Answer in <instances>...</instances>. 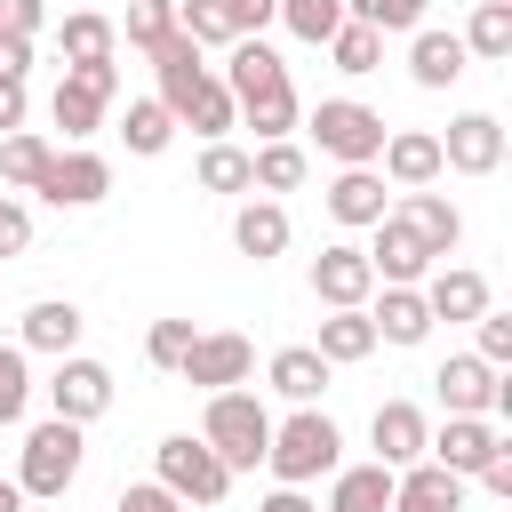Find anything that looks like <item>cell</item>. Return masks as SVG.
<instances>
[{"label":"cell","instance_id":"cell-14","mask_svg":"<svg viewBox=\"0 0 512 512\" xmlns=\"http://www.w3.org/2000/svg\"><path fill=\"white\" fill-rule=\"evenodd\" d=\"M368 232H376V240L360 248V256H368V272H376L384 288H424V272H432V248H424V240H416L400 216H384V224H368Z\"/></svg>","mask_w":512,"mask_h":512},{"label":"cell","instance_id":"cell-18","mask_svg":"<svg viewBox=\"0 0 512 512\" xmlns=\"http://www.w3.org/2000/svg\"><path fill=\"white\" fill-rule=\"evenodd\" d=\"M320 200H328V216H336L344 232H368V224H384V216H392V200H384V176H376V168H336V184H328Z\"/></svg>","mask_w":512,"mask_h":512},{"label":"cell","instance_id":"cell-20","mask_svg":"<svg viewBox=\"0 0 512 512\" xmlns=\"http://www.w3.org/2000/svg\"><path fill=\"white\" fill-rule=\"evenodd\" d=\"M416 296H424L432 320H480V312H488V280H480L472 264H432Z\"/></svg>","mask_w":512,"mask_h":512},{"label":"cell","instance_id":"cell-41","mask_svg":"<svg viewBox=\"0 0 512 512\" xmlns=\"http://www.w3.org/2000/svg\"><path fill=\"white\" fill-rule=\"evenodd\" d=\"M32 408V368H24V344H0V424H24Z\"/></svg>","mask_w":512,"mask_h":512},{"label":"cell","instance_id":"cell-27","mask_svg":"<svg viewBox=\"0 0 512 512\" xmlns=\"http://www.w3.org/2000/svg\"><path fill=\"white\" fill-rule=\"evenodd\" d=\"M320 512H392V472L384 464H336Z\"/></svg>","mask_w":512,"mask_h":512},{"label":"cell","instance_id":"cell-13","mask_svg":"<svg viewBox=\"0 0 512 512\" xmlns=\"http://www.w3.org/2000/svg\"><path fill=\"white\" fill-rule=\"evenodd\" d=\"M376 176L400 184V192H432V184L448 176V168H440V136H432V128H392L384 152H376Z\"/></svg>","mask_w":512,"mask_h":512},{"label":"cell","instance_id":"cell-19","mask_svg":"<svg viewBox=\"0 0 512 512\" xmlns=\"http://www.w3.org/2000/svg\"><path fill=\"white\" fill-rule=\"evenodd\" d=\"M424 248H432V264H448L456 256V240H464V216H456V200L448 192H400V208H392Z\"/></svg>","mask_w":512,"mask_h":512},{"label":"cell","instance_id":"cell-26","mask_svg":"<svg viewBox=\"0 0 512 512\" xmlns=\"http://www.w3.org/2000/svg\"><path fill=\"white\" fill-rule=\"evenodd\" d=\"M264 376H272V392H280L288 408H320V392H328V360H320L312 344H280Z\"/></svg>","mask_w":512,"mask_h":512},{"label":"cell","instance_id":"cell-31","mask_svg":"<svg viewBox=\"0 0 512 512\" xmlns=\"http://www.w3.org/2000/svg\"><path fill=\"white\" fill-rule=\"evenodd\" d=\"M456 40H464V56L504 64V56H512V0H480V8H472V24H464Z\"/></svg>","mask_w":512,"mask_h":512},{"label":"cell","instance_id":"cell-12","mask_svg":"<svg viewBox=\"0 0 512 512\" xmlns=\"http://www.w3.org/2000/svg\"><path fill=\"white\" fill-rule=\"evenodd\" d=\"M440 168H456V176H496V168H504V120H496V112H456L448 136H440Z\"/></svg>","mask_w":512,"mask_h":512},{"label":"cell","instance_id":"cell-34","mask_svg":"<svg viewBox=\"0 0 512 512\" xmlns=\"http://www.w3.org/2000/svg\"><path fill=\"white\" fill-rule=\"evenodd\" d=\"M48 160H56V144H48V136H32V128H16V136H0V184H16V192H32Z\"/></svg>","mask_w":512,"mask_h":512},{"label":"cell","instance_id":"cell-32","mask_svg":"<svg viewBox=\"0 0 512 512\" xmlns=\"http://www.w3.org/2000/svg\"><path fill=\"white\" fill-rule=\"evenodd\" d=\"M56 40H64V64H112V48H120L112 16H96V8L64 16V24H56Z\"/></svg>","mask_w":512,"mask_h":512},{"label":"cell","instance_id":"cell-40","mask_svg":"<svg viewBox=\"0 0 512 512\" xmlns=\"http://www.w3.org/2000/svg\"><path fill=\"white\" fill-rule=\"evenodd\" d=\"M344 16L368 24V32H416L424 24V0H344Z\"/></svg>","mask_w":512,"mask_h":512},{"label":"cell","instance_id":"cell-50","mask_svg":"<svg viewBox=\"0 0 512 512\" xmlns=\"http://www.w3.org/2000/svg\"><path fill=\"white\" fill-rule=\"evenodd\" d=\"M24 72H32V40L0 32V80H24Z\"/></svg>","mask_w":512,"mask_h":512},{"label":"cell","instance_id":"cell-3","mask_svg":"<svg viewBox=\"0 0 512 512\" xmlns=\"http://www.w3.org/2000/svg\"><path fill=\"white\" fill-rule=\"evenodd\" d=\"M200 440L216 448V464L240 480L264 464V440H272V408L256 392H208V416H200Z\"/></svg>","mask_w":512,"mask_h":512},{"label":"cell","instance_id":"cell-28","mask_svg":"<svg viewBox=\"0 0 512 512\" xmlns=\"http://www.w3.org/2000/svg\"><path fill=\"white\" fill-rule=\"evenodd\" d=\"M368 328H376V344H424V336H432V312H424L416 288H384V296L368 304Z\"/></svg>","mask_w":512,"mask_h":512},{"label":"cell","instance_id":"cell-48","mask_svg":"<svg viewBox=\"0 0 512 512\" xmlns=\"http://www.w3.org/2000/svg\"><path fill=\"white\" fill-rule=\"evenodd\" d=\"M472 480H480L488 496H512V440H504V448H496V456H488V464H480Z\"/></svg>","mask_w":512,"mask_h":512},{"label":"cell","instance_id":"cell-8","mask_svg":"<svg viewBox=\"0 0 512 512\" xmlns=\"http://www.w3.org/2000/svg\"><path fill=\"white\" fill-rule=\"evenodd\" d=\"M176 376H184V384H200V392H240V384L256 376V344H248L240 328H200Z\"/></svg>","mask_w":512,"mask_h":512},{"label":"cell","instance_id":"cell-52","mask_svg":"<svg viewBox=\"0 0 512 512\" xmlns=\"http://www.w3.org/2000/svg\"><path fill=\"white\" fill-rule=\"evenodd\" d=\"M0 512H24V488L16 480H0Z\"/></svg>","mask_w":512,"mask_h":512},{"label":"cell","instance_id":"cell-22","mask_svg":"<svg viewBox=\"0 0 512 512\" xmlns=\"http://www.w3.org/2000/svg\"><path fill=\"white\" fill-rule=\"evenodd\" d=\"M168 120H176V128H200L208 144H224V128H240V112H232V88H224L216 72H200V80H192V88L168 104Z\"/></svg>","mask_w":512,"mask_h":512},{"label":"cell","instance_id":"cell-25","mask_svg":"<svg viewBox=\"0 0 512 512\" xmlns=\"http://www.w3.org/2000/svg\"><path fill=\"white\" fill-rule=\"evenodd\" d=\"M80 328H88V320H80V304H72V296H40V304L24 312V328H16V344H24V352H56V360H64V352L80 344Z\"/></svg>","mask_w":512,"mask_h":512},{"label":"cell","instance_id":"cell-46","mask_svg":"<svg viewBox=\"0 0 512 512\" xmlns=\"http://www.w3.org/2000/svg\"><path fill=\"white\" fill-rule=\"evenodd\" d=\"M24 248H32V208L0 200V256H24Z\"/></svg>","mask_w":512,"mask_h":512},{"label":"cell","instance_id":"cell-4","mask_svg":"<svg viewBox=\"0 0 512 512\" xmlns=\"http://www.w3.org/2000/svg\"><path fill=\"white\" fill-rule=\"evenodd\" d=\"M304 128H312V144H320L336 168H376V152H384V136H392L384 112L360 104V96H320Z\"/></svg>","mask_w":512,"mask_h":512},{"label":"cell","instance_id":"cell-53","mask_svg":"<svg viewBox=\"0 0 512 512\" xmlns=\"http://www.w3.org/2000/svg\"><path fill=\"white\" fill-rule=\"evenodd\" d=\"M0 8H8V0H0Z\"/></svg>","mask_w":512,"mask_h":512},{"label":"cell","instance_id":"cell-6","mask_svg":"<svg viewBox=\"0 0 512 512\" xmlns=\"http://www.w3.org/2000/svg\"><path fill=\"white\" fill-rule=\"evenodd\" d=\"M80 456H88L80 424L48 416V424H32V432H24V456H16V488H24V496H64V488L80 480Z\"/></svg>","mask_w":512,"mask_h":512},{"label":"cell","instance_id":"cell-35","mask_svg":"<svg viewBox=\"0 0 512 512\" xmlns=\"http://www.w3.org/2000/svg\"><path fill=\"white\" fill-rule=\"evenodd\" d=\"M280 24H288L304 48H328L336 24H344V0H280Z\"/></svg>","mask_w":512,"mask_h":512},{"label":"cell","instance_id":"cell-17","mask_svg":"<svg viewBox=\"0 0 512 512\" xmlns=\"http://www.w3.org/2000/svg\"><path fill=\"white\" fill-rule=\"evenodd\" d=\"M496 448H504V432H496L488 416H448V424L424 440V456H432L440 472H456V480H472V472H480Z\"/></svg>","mask_w":512,"mask_h":512},{"label":"cell","instance_id":"cell-7","mask_svg":"<svg viewBox=\"0 0 512 512\" xmlns=\"http://www.w3.org/2000/svg\"><path fill=\"white\" fill-rule=\"evenodd\" d=\"M120 96V64H64L56 96H48V120L64 128V144H88L104 128V104Z\"/></svg>","mask_w":512,"mask_h":512},{"label":"cell","instance_id":"cell-24","mask_svg":"<svg viewBox=\"0 0 512 512\" xmlns=\"http://www.w3.org/2000/svg\"><path fill=\"white\" fill-rule=\"evenodd\" d=\"M392 512H464V480L424 456V464L392 472Z\"/></svg>","mask_w":512,"mask_h":512},{"label":"cell","instance_id":"cell-37","mask_svg":"<svg viewBox=\"0 0 512 512\" xmlns=\"http://www.w3.org/2000/svg\"><path fill=\"white\" fill-rule=\"evenodd\" d=\"M192 176H200V192H256L240 144H200V168H192Z\"/></svg>","mask_w":512,"mask_h":512},{"label":"cell","instance_id":"cell-33","mask_svg":"<svg viewBox=\"0 0 512 512\" xmlns=\"http://www.w3.org/2000/svg\"><path fill=\"white\" fill-rule=\"evenodd\" d=\"M168 136H176L168 104H160V96H136V104H128V120H120V144H128L136 160H160V152H168Z\"/></svg>","mask_w":512,"mask_h":512},{"label":"cell","instance_id":"cell-36","mask_svg":"<svg viewBox=\"0 0 512 512\" xmlns=\"http://www.w3.org/2000/svg\"><path fill=\"white\" fill-rule=\"evenodd\" d=\"M328 56H336V72H352V80H360V72H376V64H384V32H368V24H352V16H344V24H336V40H328Z\"/></svg>","mask_w":512,"mask_h":512},{"label":"cell","instance_id":"cell-5","mask_svg":"<svg viewBox=\"0 0 512 512\" xmlns=\"http://www.w3.org/2000/svg\"><path fill=\"white\" fill-rule=\"evenodd\" d=\"M152 480H160L176 504H224V496H232V472L216 464V448H208L200 432H168V440L152 448Z\"/></svg>","mask_w":512,"mask_h":512},{"label":"cell","instance_id":"cell-23","mask_svg":"<svg viewBox=\"0 0 512 512\" xmlns=\"http://www.w3.org/2000/svg\"><path fill=\"white\" fill-rule=\"evenodd\" d=\"M232 248H240L248 264L288 256V208H280V200H240V208H232Z\"/></svg>","mask_w":512,"mask_h":512},{"label":"cell","instance_id":"cell-47","mask_svg":"<svg viewBox=\"0 0 512 512\" xmlns=\"http://www.w3.org/2000/svg\"><path fill=\"white\" fill-rule=\"evenodd\" d=\"M112 512H184V504H176L160 480H136V488H120V504H112Z\"/></svg>","mask_w":512,"mask_h":512},{"label":"cell","instance_id":"cell-15","mask_svg":"<svg viewBox=\"0 0 512 512\" xmlns=\"http://www.w3.org/2000/svg\"><path fill=\"white\" fill-rule=\"evenodd\" d=\"M312 296H320L328 312H360V304L376 296V272H368V256H360L352 240L320 248V256H312Z\"/></svg>","mask_w":512,"mask_h":512},{"label":"cell","instance_id":"cell-9","mask_svg":"<svg viewBox=\"0 0 512 512\" xmlns=\"http://www.w3.org/2000/svg\"><path fill=\"white\" fill-rule=\"evenodd\" d=\"M440 408L448 416H512V384H504V368H488V360H472V352H456V360H440Z\"/></svg>","mask_w":512,"mask_h":512},{"label":"cell","instance_id":"cell-44","mask_svg":"<svg viewBox=\"0 0 512 512\" xmlns=\"http://www.w3.org/2000/svg\"><path fill=\"white\" fill-rule=\"evenodd\" d=\"M216 16L232 24V40H256V32L280 16V0H216Z\"/></svg>","mask_w":512,"mask_h":512},{"label":"cell","instance_id":"cell-21","mask_svg":"<svg viewBox=\"0 0 512 512\" xmlns=\"http://www.w3.org/2000/svg\"><path fill=\"white\" fill-rule=\"evenodd\" d=\"M464 64H472V56H464V40H456V32H432V24H416V32H408V80H416V88H456V80H464Z\"/></svg>","mask_w":512,"mask_h":512},{"label":"cell","instance_id":"cell-1","mask_svg":"<svg viewBox=\"0 0 512 512\" xmlns=\"http://www.w3.org/2000/svg\"><path fill=\"white\" fill-rule=\"evenodd\" d=\"M216 80L232 88V112L256 128V144H280V136H296L304 104H296V80H288V64H280L264 40H232Z\"/></svg>","mask_w":512,"mask_h":512},{"label":"cell","instance_id":"cell-54","mask_svg":"<svg viewBox=\"0 0 512 512\" xmlns=\"http://www.w3.org/2000/svg\"><path fill=\"white\" fill-rule=\"evenodd\" d=\"M0 200H8V192H0Z\"/></svg>","mask_w":512,"mask_h":512},{"label":"cell","instance_id":"cell-29","mask_svg":"<svg viewBox=\"0 0 512 512\" xmlns=\"http://www.w3.org/2000/svg\"><path fill=\"white\" fill-rule=\"evenodd\" d=\"M304 176H312V160H304V144H296V136H280V144H256V152H248V184H256V192H296Z\"/></svg>","mask_w":512,"mask_h":512},{"label":"cell","instance_id":"cell-38","mask_svg":"<svg viewBox=\"0 0 512 512\" xmlns=\"http://www.w3.org/2000/svg\"><path fill=\"white\" fill-rule=\"evenodd\" d=\"M112 32H128V48H144V56H152V48L176 32V0H128V16H120Z\"/></svg>","mask_w":512,"mask_h":512},{"label":"cell","instance_id":"cell-43","mask_svg":"<svg viewBox=\"0 0 512 512\" xmlns=\"http://www.w3.org/2000/svg\"><path fill=\"white\" fill-rule=\"evenodd\" d=\"M472 328H480V352H472V360H488V368H504V360H512V312H496V304H488V312H480Z\"/></svg>","mask_w":512,"mask_h":512},{"label":"cell","instance_id":"cell-42","mask_svg":"<svg viewBox=\"0 0 512 512\" xmlns=\"http://www.w3.org/2000/svg\"><path fill=\"white\" fill-rule=\"evenodd\" d=\"M192 336H200L192 320H152V336H144V360L176 376V368H184V352H192Z\"/></svg>","mask_w":512,"mask_h":512},{"label":"cell","instance_id":"cell-10","mask_svg":"<svg viewBox=\"0 0 512 512\" xmlns=\"http://www.w3.org/2000/svg\"><path fill=\"white\" fill-rule=\"evenodd\" d=\"M48 208H96L104 192H112V160L104 152H88V144H64L48 168H40V184H32Z\"/></svg>","mask_w":512,"mask_h":512},{"label":"cell","instance_id":"cell-45","mask_svg":"<svg viewBox=\"0 0 512 512\" xmlns=\"http://www.w3.org/2000/svg\"><path fill=\"white\" fill-rule=\"evenodd\" d=\"M40 24H48V0H8L0 8V32H16V40H40Z\"/></svg>","mask_w":512,"mask_h":512},{"label":"cell","instance_id":"cell-30","mask_svg":"<svg viewBox=\"0 0 512 512\" xmlns=\"http://www.w3.org/2000/svg\"><path fill=\"white\" fill-rule=\"evenodd\" d=\"M312 352H320L328 368H352V360H368V352H376L368 304H360V312H328V320H320V344H312Z\"/></svg>","mask_w":512,"mask_h":512},{"label":"cell","instance_id":"cell-11","mask_svg":"<svg viewBox=\"0 0 512 512\" xmlns=\"http://www.w3.org/2000/svg\"><path fill=\"white\" fill-rule=\"evenodd\" d=\"M48 408L64 416V424H96L104 408H112V368L104 360H88V352H64L56 360V376H48Z\"/></svg>","mask_w":512,"mask_h":512},{"label":"cell","instance_id":"cell-16","mask_svg":"<svg viewBox=\"0 0 512 512\" xmlns=\"http://www.w3.org/2000/svg\"><path fill=\"white\" fill-rule=\"evenodd\" d=\"M368 440H376V464H384V472H408V464H424L432 424H424L416 400H384V408L368 416Z\"/></svg>","mask_w":512,"mask_h":512},{"label":"cell","instance_id":"cell-39","mask_svg":"<svg viewBox=\"0 0 512 512\" xmlns=\"http://www.w3.org/2000/svg\"><path fill=\"white\" fill-rule=\"evenodd\" d=\"M176 32L208 56V48H232V24L216 16V0H176Z\"/></svg>","mask_w":512,"mask_h":512},{"label":"cell","instance_id":"cell-51","mask_svg":"<svg viewBox=\"0 0 512 512\" xmlns=\"http://www.w3.org/2000/svg\"><path fill=\"white\" fill-rule=\"evenodd\" d=\"M256 512H320V504H312V496H304V488H272V496H264V504H256Z\"/></svg>","mask_w":512,"mask_h":512},{"label":"cell","instance_id":"cell-2","mask_svg":"<svg viewBox=\"0 0 512 512\" xmlns=\"http://www.w3.org/2000/svg\"><path fill=\"white\" fill-rule=\"evenodd\" d=\"M336 456H344V432H336V416H320V408H296V416L272 424V440H264V464H272L280 488H312V480H328Z\"/></svg>","mask_w":512,"mask_h":512},{"label":"cell","instance_id":"cell-49","mask_svg":"<svg viewBox=\"0 0 512 512\" xmlns=\"http://www.w3.org/2000/svg\"><path fill=\"white\" fill-rule=\"evenodd\" d=\"M24 112H32L24 80H0V136H16V128H24Z\"/></svg>","mask_w":512,"mask_h":512}]
</instances>
